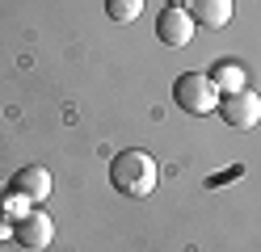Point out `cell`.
<instances>
[{"label": "cell", "instance_id": "8fae6325", "mask_svg": "<svg viewBox=\"0 0 261 252\" xmlns=\"http://www.w3.org/2000/svg\"><path fill=\"white\" fill-rule=\"evenodd\" d=\"M9 198H13L9 189H0V210H5V202H9Z\"/></svg>", "mask_w": 261, "mask_h": 252}, {"label": "cell", "instance_id": "5b68a950", "mask_svg": "<svg viewBox=\"0 0 261 252\" xmlns=\"http://www.w3.org/2000/svg\"><path fill=\"white\" fill-rule=\"evenodd\" d=\"M9 193L13 198H21V202H46L51 198V173H46L42 164H25V168H17L13 173V181H9Z\"/></svg>", "mask_w": 261, "mask_h": 252}, {"label": "cell", "instance_id": "8992f818", "mask_svg": "<svg viewBox=\"0 0 261 252\" xmlns=\"http://www.w3.org/2000/svg\"><path fill=\"white\" fill-rule=\"evenodd\" d=\"M156 38L165 42V46H186L194 38V17L181 5H169L165 13L156 17Z\"/></svg>", "mask_w": 261, "mask_h": 252}, {"label": "cell", "instance_id": "30bf717a", "mask_svg": "<svg viewBox=\"0 0 261 252\" xmlns=\"http://www.w3.org/2000/svg\"><path fill=\"white\" fill-rule=\"evenodd\" d=\"M13 223H17V218H9L5 210H0V240H9V235H13Z\"/></svg>", "mask_w": 261, "mask_h": 252}, {"label": "cell", "instance_id": "9c48e42d", "mask_svg": "<svg viewBox=\"0 0 261 252\" xmlns=\"http://www.w3.org/2000/svg\"><path fill=\"white\" fill-rule=\"evenodd\" d=\"M139 13H143V0H106V17H110L114 25L139 21Z\"/></svg>", "mask_w": 261, "mask_h": 252}, {"label": "cell", "instance_id": "3957f363", "mask_svg": "<svg viewBox=\"0 0 261 252\" xmlns=\"http://www.w3.org/2000/svg\"><path fill=\"white\" fill-rule=\"evenodd\" d=\"M219 118L232 130H253L261 122V93H253L249 84L244 89H232V93H219Z\"/></svg>", "mask_w": 261, "mask_h": 252}, {"label": "cell", "instance_id": "277c9868", "mask_svg": "<svg viewBox=\"0 0 261 252\" xmlns=\"http://www.w3.org/2000/svg\"><path fill=\"white\" fill-rule=\"evenodd\" d=\"M13 240H17L25 252H42V248H51L55 240V223H51V214L38 210V206H30L17 223H13Z\"/></svg>", "mask_w": 261, "mask_h": 252}, {"label": "cell", "instance_id": "6da1fadb", "mask_svg": "<svg viewBox=\"0 0 261 252\" xmlns=\"http://www.w3.org/2000/svg\"><path fill=\"white\" fill-rule=\"evenodd\" d=\"M110 185L122 198H148L160 185V164L143 147H126V151H118L110 160Z\"/></svg>", "mask_w": 261, "mask_h": 252}, {"label": "cell", "instance_id": "52a82bcc", "mask_svg": "<svg viewBox=\"0 0 261 252\" xmlns=\"http://www.w3.org/2000/svg\"><path fill=\"white\" fill-rule=\"evenodd\" d=\"M186 13L194 17V25H202V30H223V25H232L236 5L232 0H186Z\"/></svg>", "mask_w": 261, "mask_h": 252}, {"label": "cell", "instance_id": "ba28073f", "mask_svg": "<svg viewBox=\"0 0 261 252\" xmlns=\"http://www.w3.org/2000/svg\"><path fill=\"white\" fill-rule=\"evenodd\" d=\"M211 84H215L219 93H232V89H244V67L236 63V59H219L215 67H211Z\"/></svg>", "mask_w": 261, "mask_h": 252}, {"label": "cell", "instance_id": "7a4b0ae2", "mask_svg": "<svg viewBox=\"0 0 261 252\" xmlns=\"http://www.w3.org/2000/svg\"><path fill=\"white\" fill-rule=\"evenodd\" d=\"M173 101L177 109H186L190 118H206L219 109V89L211 84L206 72H181L173 80Z\"/></svg>", "mask_w": 261, "mask_h": 252}]
</instances>
